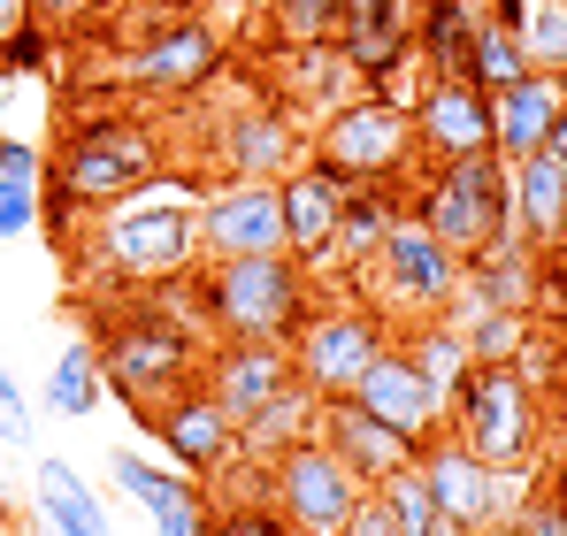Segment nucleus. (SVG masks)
<instances>
[{
    "mask_svg": "<svg viewBox=\"0 0 567 536\" xmlns=\"http://www.w3.org/2000/svg\"><path fill=\"white\" fill-rule=\"evenodd\" d=\"M93 254L123 284H162V276H185L199 261V230H192L185 199H138V207H115L93 230Z\"/></svg>",
    "mask_w": 567,
    "mask_h": 536,
    "instance_id": "obj_10",
    "label": "nucleus"
},
{
    "mask_svg": "<svg viewBox=\"0 0 567 536\" xmlns=\"http://www.w3.org/2000/svg\"><path fill=\"white\" fill-rule=\"evenodd\" d=\"M383 346H391V322H383L369 299H346V307L307 315V322L291 330V375H299L315 399H353Z\"/></svg>",
    "mask_w": 567,
    "mask_h": 536,
    "instance_id": "obj_8",
    "label": "nucleus"
},
{
    "mask_svg": "<svg viewBox=\"0 0 567 536\" xmlns=\"http://www.w3.org/2000/svg\"><path fill=\"white\" fill-rule=\"evenodd\" d=\"M39 514H47L54 536H107L93 491H85V475H78V460H54V452L39 460Z\"/></svg>",
    "mask_w": 567,
    "mask_h": 536,
    "instance_id": "obj_28",
    "label": "nucleus"
},
{
    "mask_svg": "<svg viewBox=\"0 0 567 536\" xmlns=\"http://www.w3.org/2000/svg\"><path fill=\"white\" fill-rule=\"evenodd\" d=\"M399 353L422 368V383L453 406V391H461V375H468V338H461V322L453 315H430V322H406V338H399Z\"/></svg>",
    "mask_w": 567,
    "mask_h": 536,
    "instance_id": "obj_27",
    "label": "nucleus"
},
{
    "mask_svg": "<svg viewBox=\"0 0 567 536\" xmlns=\"http://www.w3.org/2000/svg\"><path fill=\"white\" fill-rule=\"evenodd\" d=\"M192 315L223 338H277L291 346V330L307 322V268L291 254H230V261H199L185 276Z\"/></svg>",
    "mask_w": 567,
    "mask_h": 536,
    "instance_id": "obj_1",
    "label": "nucleus"
},
{
    "mask_svg": "<svg viewBox=\"0 0 567 536\" xmlns=\"http://www.w3.org/2000/svg\"><path fill=\"white\" fill-rule=\"evenodd\" d=\"M207 536H291V522H284L269 498H246V506H223Z\"/></svg>",
    "mask_w": 567,
    "mask_h": 536,
    "instance_id": "obj_39",
    "label": "nucleus"
},
{
    "mask_svg": "<svg viewBox=\"0 0 567 536\" xmlns=\"http://www.w3.org/2000/svg\"><path fill=\"white\" fill-rule=\"evenodd\" d=\"M514 529H522V536H567V514H560V498H553V483L529 491V498L514 506Z\"/></svg>",
    "mask_w": 567,
    "mask_h": 536,
    "instance_id": "obj_41",
    "label": "nucleus"
},
{
    "mask_svg": "<svg viewBox=\"0 0 567 536\" xmlns=\"http://www.w3.org/2000/svg\"><path fill=\"white\" fill-rule=\"evenodd\" d=\"M39 169H47V162H39L23 138H0V177L8 184H39Z\"/></svg>",
    "mask_w": 567,
    "mask_h": 536,
    "instance_id": "obj_43",
    "label": "nucleus"
},
{
    "mask_svg": "<svg viewBox=\"0 0 567 536\" xmlns=\"http://www.w3.org/2000/svg\"><path fill=\"white\" fill-rule=\"evenodd\" d=\"M315 422H322V399H315V391L291 375L277 399H269V406H261V414L238 430V445H246V467H254V460H277V452H291V445H307V437H315Z\"/></svg>",
    "mask_w": 567,
    "mask_h": 536,
    "instance_id": "obj_25",
    "label": "nucleus"
},
{
    "mask_svg": "<svg viewBox=\"0 0 567 536\" xmlns=\"http://www.w3.org/2000/svg\"><path fill=\"white\" fill-rule=\"evenodd\" d=\"M315 437L338 452V460H346V467H353L369 491H377L383 475H399V467H414V460H422V445H406V437H399L391 422H377L361 399H322V422H315Z\"/></svg>",
    "mask_w": 567,
    "mask_h": 536,
    "instance_id": "obj_19",
    "label": "nucleus"
},
{
    "mask_svg": "<svg viewBox=\"0 0 567 536\" xmlns=\"http://www.w3.org/2000/svg\"><path fill=\"white\" fill-rule=\"evenodd\" d=\"M284 383H291V346H277V338H223V353L199 360V391H207L238 430L277 399Z\"/></svg>",
    "mask_w": 567,
    "mask_h": 536,
    "instance_id": "obj_14",
    "label": "nucleus"
},
{
    "mask_svg": "<svg viewBox=\"0 0 567 536\" xmlns=\"http://www.w3.org/2000/svg\"><path fill=\"white\" fill-rule=\"evenodd\" d=\"M192 230H199V261L284 254V192L277 184H215L192 207Z\"/></svg>",
    "mask_w": 567,
    "mask_h": 536,
    "instance_id": "obj_13",
    "label": "nucleus"
},
{
    "mask_svg": "<svg viewBox=\"0 0 567 536\" xmlns=\"http://www.w3.org/2000/svg\"><path fill=\"white\" fill-rule=\"evenodd\" d=\"M154 169H162V138L138 115H85V123H70L62 154L47 162V184H62L78 207H115Z\"/></svg>",
    "mask_w": 567,
    "mask_h": 536,
    "instance_id": "obj_4",
    "label": "nucleus"
},
{
    "mask_svg": "<svg viewBox=\"0 0 567 536\" xmlns=\"http://www.w3.org/2000/svg\"><path fill=\"white\" fill-rule=\"evenodd\" d=\"M47 54H54V39H47V23H31V16H16V23L0 31V70H8V78H23V70H47Z\"/></svg>",
    "mask_w": 567,
    "mask_h": 536,
    "instance_id": "obj_37",
    "label": "nucleus"
},
{
    "mask_svg": "<svg viewBox=\"0 0 567 536\" xmlns=\"http://www.w3.org/2000/svg\"><path fill=\"white\" fill-rule=\"evenodd\" d=\"M414 115H406V100H346V107H330V123H322V138H315V162L322 169H338L346 184H399L414 169Z\"/></svg>",
    "mask_w": 567,
    "mask_h": 536,
    "instance_id": "obj_7",
    "label": "nucleus"
},
{
    "mask_svg": "<svg viewBox=\"0 0 567 536\" xmlns=\"http://www.w3.org/2000/svg\"><path fill=\"white\" fill-rule=\"evenodd\" d=\"M277 47H330L346 31V0H269Z\"/></svg>",
    "mask_w": 567,
    "mask_h": 536,
    "instance_id": "obj_33",
    "label": "nucleus"
},
{
    "mask_svg": "<svg viewBox=\"0 0 567 536\" xmlns=\"http://www.w3.org/2000/svg\"><path fill=\"white\" fill-rule=\"evenodd\" d=\"M560 100H567V78H553V70H522L506 92H491V123H498L491 154H498V162H529V154L553 138Z\"/></svg>",
    "mask_w": 567,
    "mask_h": 536,
    "instance_id": "obj_20",
    "label": "nucleus"
},
{
    "mask_svg": "<svg viewBox=\"0 0 567 536\" xmlns=\"http://www.w3.org/2000/svg\"><path fill=\"white\" fill-rule=\"evenodd\" d=\"M338 536H399V529H391V522H383L377 491H369V498H361V514H353V522H346V529H338Z\"/></svg>",
    "mask_w": 567,
    "mask_h": 536,
    "instance_id": "obj_44",
    "label": "nucleus"
},
{
    "mask_svg": "<svg viewBox=\"0 0 567 536\" xmlns=\"http://www.w3.org/2000/svg\"><path fill=\"white\" fill-rule=\"evenodd\" d=\"M146 430L169 445V460L199 475V483H215V475H230V467H246V445H238V422L199 391V375H192L185 391H169L154 414H146Z\"/></svg>",
    "mask_w": 567,
    "mask_h": 536,
    "instance_id": "obj_12",
    "label": "nucleus"
},
{
    "mask_svg": "<svg viewBox=\"0 0 567 536\" xmlns=\"http://www.w3.org/2000/svg\"><path fill=\"white\" fill-rule=\"evenodd\" d=\"M414 223L453 261H475L491 238L522 230L514 223V177H506V162L498 154H453V162H437L430 184H422V199H414Z\"/></svg>",
    "mask_w": 567,
    "mask_h": 536,
    "instance_id": "obj_3",
    "label": "nucleus"
},
{
    "mask_svg": "<svg viewBox=\"0 0 567 536\" xmlns=\"http://www.w3.org/2000/svg\"><path fill=\"white\" fill-rule=\"evenodd\" d=\"M537 383L522 375V360H475L445 406V430H461V445L491 467H522L537 452Z\"/></svg>",
    "mask_w": 567,
    "mask_h": 536,
    "instance_id": "obj_5",
    "label": "nucleus"
},
{
    "mask_svg": "<svg viewBox=\"0 0 567 536\" xmlns=\"http://www.w3.org/2000/svg\"><path fill=\"white\" fill-rule=\"evenodd\" d=\"M338 54H346V70H353V78L383 85V78L414 54V16H406V0L353 8V16H346V31H338Z\"/></svg>",
    "mask_w": 567,
    "mask_h": 536,
    "instance_id": "obj_23",
    "label": "nucleus"
},
{
    "mask_svg": "<svg viewBox=\"0 0 567 536\" xmlns=\"http://www.w3.org/2000/svg\"><path fill=\"white\" fill-rule=\"evenodd\" d=\"M377 506H383V522L399 536H437V498H430V483H422V467H399V475H383L377 483Z\"/></svg>",
    "mask_w": 567,
    "mask_h": 536,
    "instance_id": "obj_32",
    "label": "nucleus"
},
{
    "mask_svg": "<svg viewBox=\"0 0 567 536\" xmlns=\"http://www.w3.org/2000/svg\"><path fill=\"white\" fill-rule=\"evenodd\" d=\"M0 514H8V483H0Z\"/></svg>",
    "mask_w": 567,
    "mask_h": 536,
    "instance_id": "obj_51",
    "label": "nucleus"
},
{
    "mask_svg": "<svg viewBox=\"0 0 567 536\" xmlns=\"http://www.w3.org/2000/svg\"><path fill=\"white\" fill-rule=\"evenodd\" d=\"M215 162H223V177H230V184H277L284 169H299V131H291L284 107L254 100V107H238V115L223 123Z\"/></svg>",
    "mask_w": 567,
    "mask_h": 536,
    "instance_id": "obj_18",
    "label": "nucleus"
},
{
    "mask_svg": "<svg viewBox=\"0 0 567 536\" xmlns=\"http://www.w3.org/2000/svg\"><path fill=\"white\" fill-rule=\"evenodd\" d=\"M16 16H31V0H0V31H8Z\"/></svg>",
    "mask_w": 567,
    "mask_h": 536,
    "instance_id": "obj_46",
    "label": "nucleus"
},
{
    "mask_svg": "<svg viewBox=\"0 0 567 536\" xmlns=\"http://www.w3.org/2000/svg\"><path fill=\"white\" fill-rule=\"evenodd\" d=\"M545 154H560V162H567V100H560V115H553V138H545Z\"/></svg>",
    "mask_w": 567,
    "mask_h": 536,
    "instance_id": "obj_45",
    "label": "nucleus"
},
{
    "mask_svg": "<svg viewBox=\"0 0 567 536\" xmlns=\"http://www.w3.org/2000/svg\"><path fill=\"white\" fill-rule=\"evenodd\" d=\"M107 475H115V491H123V498H138V506L185 483V475H169V467H146V452H131V445H123L115 460H107Z\"/></svg>",
    "mask_w": 567,
    "mask_h": 536,
    "instance_id": "obj_38",
    "label": "nucleus"
},
{
    "mask_svg": "<svg viewBox=\"0 0 567 536\" xmlns=\"http://www.w3.org/2000/svg\"><path fill=\"white\" fill-rule=\"evenodd\" d=\"M537 299V246L522 230L491 238L475 261H461V315L468 307H498V315H529Z\"/></svg>",
    "mask_w": 567,
    "mask_h": 536,
    "instance_id": "obj_21",
    "label": "nucleus"
},
{
    "mask_svg": "<svg viewBox=\"0 0 567 536\" xmlns=\"http://www.w3.org/2000/svg\"><path fill=\"white\" fill-rule=\"evenodd\" d=\"M506 177H514V223H522V238L537 254H553L567 238V162L537 146L529 162H506Z\"/></svg>",
    "mask_w": 567,
    "mask_h": 536,
    "instance_id": "obj_24",
    "label": "nucleus"
},
{
    "mask_svg": "<svg viewBox=\"0 0 567 536\" xmlns=\"http://www.w3.org/2000/svg\"><path fill=\"white\" fill-rule=\"evenodd\" d=\"M47 406L62 414V422H85L100 406V353L78 338V346H62V360H54V375H47Z\"/></svg>",
    "mask_w": 567,
    "mask_h": 536,
    "instance_id": "obj_31",
    "label": "nucleus"
},
{
    "mask_svg": "<svg viewBox=\"0 0 567 536\" xmlns=\"http://www.w3.org/2000/svg\"><path fill=\"white\" fill-rule=\"evenodd\" d=\"M461 338H468V360H522V346H529V315L468 307V315H461Z\"/></svg>",
    "mask_w": 567,
    "mask_h": 536,
    "instance_id": "obj_34",
    "label": "nucleus"
},
{
    "mask_svg": "<svg viewBox=\"0 0 567 536\" xmlns=\"http://www.w3.org/2000/svg\"><path fill=\"white\" fill-rule=\"evenodd\" d=\"M146 522H154V536H207L215 529V498L199 491V475H185L177 491L146 498Z\"/></svg>",
    "mask_w": 567,
    "mask_h": 536,
    "instance_id": "obj_35",
    "label": "nucleus"
},
{
    "mask_svg": "<svg viewBox=\"0 0 567 536\" xmlns=\"http://www.w3.org/2000/svg\"><path fill=\"white\" fill-rule=\"evenodd\" d=\"M353 399H361L377 422H391L406 445H430V437L445 430V399L422 383V368H414V360L399 353V338L377 353V368L361 375V391H353Z\"/></svg>",
    "mask_w": 567,
    "mask_h": 536,
    "instance_id": "obj_17",
    "label": "nucleus"
},
{
    "mask_svg": "<svg viewBox=\"0 0 567 536\" xmlns=\"http://www.w3.org/2000/svg\"><path fill=\"white\" fill-rule=\"evenodd\" d=\"M475 536H522V529L514 522H491V529H475Z\"/></svg>",
    "mask_w": 567,
    "mask_h": 536,
    "instance_id": "obj_48",
    "label": "nucleus"
},
{
    "mask_svg": "<svg viewBox=\"0 0 567 536\" xmlns=\"http://www.w3.org/2000/svg\"><path fill=\"white\" fill-rule=\"evenodd\" d=\"M553 498H560V514H567V467H560V475H553Z\"/></svg>",
    "mask_w": 567,
    "mask_h": 536,
    "instance_id": "obj_47",
    "label": "nucleus"
},
{
    "mask_svg": "<svg viewBox=\"0 0 567 536\" xmlns=\"http://www.w3.org/2000/svg\"><path fill=\"white\" fill-rule=\"evenodd\" d=\"M361 299L377 307L383 322H430V315H453V299H461V261L414 223V215H391V230H383L377 261L361 268Z\"/></svg>",
    "mask_w": 567,
    "mask_h": 536,
    "instance_id": "obj_6",
    "label": "nucleus"
},
{
    "mask_svg": "<svg viewBox=\"0 0 567 536\" xmlns=\"http://www.w3.org/2000/svg\"><path fill=\"white\" fill-rule=\"evenodd\" d=\"M93 353H100V383L146 422L169 391H185L199 375V338L185 322H169L162 307H123L93 330Z\"/></svg>",
    "mask_w": 567,
    "mask_h": 536,
    "instance_id": "obj_2",
    "label": "nucleus"
},
{
    "mask_svg": "<svg viewBox=\"0 0 567 536\" xmlns=\"http://www.w3.org/2000/svg\"><path fill=\"white\" fill-rule=\"evenodd\" d=\"M277 192H284V254L307 268V276L330 268L338 215H346V192H353V184L338 177V169H322V162H307V169H284Z\"/></svg>",
    "mask_w": 567,
    "mask_h": 536,
    "instance_id": "obj_16",
    "label": "nucleus"
},
{
    "mask_svg": "<svg viewBox=\"0 0 567 536\" xmlns=\"http://www.w3.org/2000/svg\"><path fill=\"white\" fill-rule=\"evenodd\" d=\"M39 230V184H8L0 177V238L16 246V238H31Z\"/></svg>",
    "mask_w": 567,
    "mask_h": 536,
    "instance_id": "obj_40",
    "label": "nucleus"
},
{
    "mask_svg": "<svg viewBox=\"0 0 567 536\" xmlns=\"http://www.w3.org/2000/svg\"><path fill=\"white\" fill-rule=\"evenodd\" d=\"M0 437H8V445H39V430H31V406H23V391H16V383H8V375H0Z\"/></svg>",
    "mask_w": 567,
    "mask_h": 536,
    "instance_id": "obj_42",
    "label": "nucleus"
},
{
    "mask_svg": "<svg viewBox=\"0 0 567 536\" xmlns=\"http://www.w3.org/2000/svg\"><path fill=\"white\" fill-rule=\"evenodd\" d=\"M0 536H16V522H8V514H0Z\"/></svg>",
    "mask_w": 567,
    "mask_h": 536,
    "instance_id": "obj_50",
    "label": "nucleus"
},
{
    "mask_svg": "<svg viewBox=\"0 0 567 536\" xmlns=\"http://www.w3.org/2000/svg\"><path fill=\"white\" fill-rule=\"evenodd\" d=\"M437 536H475V529H461V522H437Z\"/></svg>",
    "mask_w": 567,
    "mask_h": 536,
    "instance_id": "obj_49",
    "label": "nucleus"
},
{
    "mask_svg": "<svg viewBox=\"0 0 567 536\" xmlns=\"http://www.w3.org/2000/svg\"><path fill=\"white\" fill-rule=\"evenodd\" d=\"M522 47H529V70L567 78V0H529L522 8Z\"/></svg>",
    "mask_w": 567,
    "mask_h": 536,
    "instance_id": "obj_36",
    "label": "nucleus"
},
{
    "mask_svg": "<svg viewBox=\"0 0 567 536\" xmlns=\"http://www.w3.org/2000/svg\"><path fill=\"white\" fill-rule=\"evenodd\" d=\"M475 0H430L414 16V54L430 62V78H468V54H475Z\"/></svg>",
    "mask_w": 567,
    "mask_h": 536,
    "instance_id": "obj_26",
    "label": "nucleus"
},
{
    "mask_svg": "<svg viewBox=\"0 0 567 536\" xmlns=\"http://www.w3.org/2000/svg\"><path fill=\"white\" fill-rule=\"evenodd\" d=\"M529 70V47H522V23H498V16H483L475 23V54H468V78L483 92H506L514 78Z\"/></svg>",
    "mask_w": 567,
    "mask_h": 536,
    "instance_id": "obj_30",
    "label": "nucleus"
},
{
    "mask_svg": "<svg viewBox=\"0 0 567 536\" xmlns=\"http://www.w3.org/2000/svg\"><path fill=\"white\" fill-rule=\"evenodd\" d=\"M560 254H567V238H560Z\"/></svg>",
    "mask_w": 567,
    "mask_h": 536,
    "instance_id": "obj_52",
    "label": "nucleus"
},
{
    "mask_svg": "<svg viewBox=\"0 0 567 536\" xmlns=\"http://www.w3.org/2000/svg\"><path fill=\"white\" fill-rule=\"evenodd\" d=\"M361 498H369V483L322 445V437H307V445L269 460V506L291 522V536H338L361 514Z\"/></svg>",
    "mask_w": 567,
    "mask_h": 536,
    "instance_id": "obj_9",
    "label": "nucleus"
},
{
    "mask_svg": "<svg viewBox=\"0 0 567 536\" xmlns=\"http://www.w3.org/2000/svg\"><path fill=\"white\" fill-rule=\"evenodd\" d=\"M414 115V146L430 162H453V154H491L498 123H491V92L475 78H430L422 100L406 107Z\"/></svg>",
    "mask_w": 567,
    "mask_h": 536,
    "instance_id": "obj_15",
    "label": "nucleus"
},
{
    "mask_svg": "<svg viewBox=\"0 0 567 536\" xmlns=\"http://www.w3.org/2000/svg\"><path fill=\"white\" fill-rule=\"evenodd\" d=\"M422 483H430V498H437V514L445 522H461V529H491V522H514V506L537 491L529 483V460L522 467H491V460H475L461 437H430L422 445Z\"/></svg>",
    "mask_w": 567,
    "mask_h": 536,
    "instance_id": "obj_11",
    "label": "nucleus"
},
{
    "mask_svg": "<svg viewBox=\"0 0 567 536\" xmlns=\"http://www.w3.org/2000/svg\"><path fill=\"white\" fill-rule=\"evenodd\" d=\"M215 70H223V39L207 23H177V31H162L131 54V85L138 92H199Z\"/></svg>",
    "mask_w": 567,
    "mask_h": 536,
    "instance_id": "obj_22",
    "label": "nucleus"
},
{
    "mask_svg": "<svg viewBox=\"0 0 567 536\" xmlns=\"http://www.w3.org/2000/svg\"><path fill=\"white\" fill-rule=\"evenodd\" d=\"M391 184H353L346 192V215H338V246H330V261L338 268H369L383 246V230H391Z\"/></svg>",
    "mask_w": 567,
    "mask_h": 536,
    "instance_id": "obj_29",
    "label": "nucleus"
}]
</instances>
